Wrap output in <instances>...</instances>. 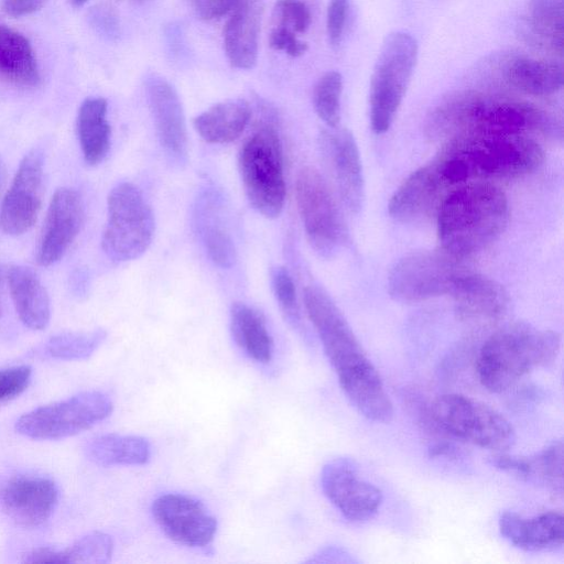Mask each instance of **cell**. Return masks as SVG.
Masks as SVG:
<instances>
[{
    "label": "cell",
    "mask_w": 564,
    "mask_h": 564,
    "mask_svg": "<svg viewBox=\"0 0 564 564\" xmlns=\"http://www.w3.org/2000/svg\"><path fill=\"white\" fill-rule=\"evenodd\" d=\"M303 295L308 318L349 402L370 421L390 422L393 404L381 377L339 307L318 285L306 286Z\"/></svg>",
    "instance_id": "1"
},
{
    "label": "cell",
    "mask_w": 564,
    "mask_h": 564,
    "mask_svg": "<svg viewBox=\"0 0 564 564\" xmlns=\"http://www.w3.org/2000/svg\"><path fill=\"white\" fill-rule=\"evenodd\" d=\"M556 128L550 115L531 104L473 90L445 98L426 121L429 137L437 141L470 134H550Z\"/></svg>",
    "instance_id": "2"
},
{
    "label": "cell",
    "mask_w": 564,
    "mask_h": 564,
    "mask_svg": "<svg viewBox=\"0 0 564 564\" xmlns=\"http://www.w3.org/2000/svg\"><path fill=\"white\" fill-rule=\"evenodd\" d=\"M543 160L541 145L525 134H470L446 141L431 163L452 188L476 180L523 176Z\"/></svg>",
    "instance_id": "3"
},
{
    "label": "cell",
    "mask_w": 564,
    "mask_h": 564,
    "mask_svg": "<svg viewBox=\"0 0 564 564\" xmlns=\"http://www.w3.org/2000/svg\"><path fill=\"white\" fill-rule=\"evenodd\" d=\"M509 204L496 185L470 182L453 188L437 209L442 249L464 259L491 245L505 230Z\"/></svg>",
    "instance_id": "4"
},
{
    "label": "cell",
    "mask_w": 564,
    "mask_h": 564,
    "mask_svg": "<svg viewBox=\"0 0 564 564\" xmlns=\"http://www.w3.org/2000/svg\"><path fill=\"white\" fill-rule=\"evenodd\" d=\"M560 347L556 332L524 322L507 324L481 346L476 361L478 379L487 390L505 392L535 368L551 365Z\"/></svg>",
    "instance_id": "5"
},
{
    "label": "cell",
    "mask_w": 564,
    "mask_h": 564,
    "mask_svg": "<svg viewBox=\"0 0 564 564\" xmlns=\"http://www.w3.org/2000/svg\"><path fill=\"white\" fill-rule=\"evenodd\" d=\"M238 166L250 205L267 218L284 207L285 181L280 138L271 124H261L242 144Z\"/></svg>",
    "instance_id": "6"
},
{
    "label": "cell",
    "mask_w": 564,
    "mask_h": 564,
    "mask_svg": "<svg viewBox=\"0 0 564 564\" xmlns=\"http://www.w3.org/2000/svg\"><path fill=\"white\" fill-rule=\"evenodd\" d=\"M417 53V42L410 33L395 31L383 40L369 88L370 122L376 133H384L391 127L413 75Z\"/></svg>",
    "instance_id": "7"
},
{
    "label": "cell",
    "mask_w": 564,
    "mask_h": 564,
    "mask_svg": "<svg viewBox=\"0 0 564 564\" xmlns=\"http://www.w3.org/2000/svg\"><path fill=\"white\" fill-rule=\"evenodd\" d=\"M429 413L440 430L482 448L500 453L516 442L512 424L496 409L470 397L442 394L432 401Z\"/></svg>",
    "instance_id": "8"
},
{
    "label": "cell",
    "mask_w": 564,
    "mask_h": 564,
    "mask_svg": "<svg viewBox=\"0 0 564 564\" xmlns=\"http://www.w3.org/2000/svg\"><path fill=\"white\" fill-rule=\"evenodd\" d=\"M107 224L101 247L117 262L141 257L150 247L155 221L140 189L131 183L117 184L107 198Z\"/></svg>",
    "instance_id": "9"
},
{
    "label": "cell",
    "mask_w": 564,
    "mask_h": 564,
    "mask_svg": "<svg viewBox=\"0 0 564 564\" xmlns=\"http://www.w3.org/2000/svg\"><path fill=\"white\" fill-rule=\"evenodd\" d=\"M111 399L101 391H84L34 409L15 423V431L34 440H59L86 431L108 417Z\"/></svg>",
    "instance_id": "10"
},
{
    "label": "cell",
    "mask_w": 564,
    "mask_h": 564,
    "mask_svg": "<svg viewBox=\"0 0 564 564\" xmlns=\"http://www.w3.org/2000/svg\"><path fill=\"white\" fill-rule=\"evenodd\" d=\"M295 195L310 245L321 257H334L346 243L348 232L324 177L314 167L302 169Z\"/></svg>",
    "instance_id": "11"
},
{
    "label": "cell",
    "mask_w": 564,
    "mask_h": 564,
    "mask_svg": "<svg viewBox=\"0 0 564 564\" xmlns=\"http://www.w3.org/2000/svg\"><path fill=\"white\" fill-rule=\"evenodd\" d=\"M460 260L444 250L410 253L392 268L388 280L389 293L400 302L451 295L468 269Z\"/></svg>",
    "instance_id": "12"
},
{
    "label": "cell",
    "mask_w": 564,
    "mask_h": 564,
    "mask_svg": "<svg viewBox=\"0 0 564 564\" xmlns=\"http://www.w3.org/2000/svg\"><path fill=\"white\" fill-rule=\"evenodd\" d=\"M151 513L174 543L205 552L212 547L217 520L202 501L183 494H164L153 500Z\"/></svg>",
    "instance_id": "13"
},
{
    "label": "cell",
    "mask_w": 564,
    "mask_h": 564,
    "mask_svg": "<svg viewBox=\"0 0 564 564\" xmlns=\"http://www.w3.org/2000/svg\"><path fill=\"white\" fill-rule=\"evenodd\" d=\"M321 487L343 517L352 522L371 519L382 503V491L362 479L356 462L348 457L333 458L323 466Z\"/></svg>",
    "instance_id": "14"
},
{
    "label": "cell",
    "mask_w": 564,
    "mask_h": 564,
    "mask_svg": "<svg viewBox=\"0 0 564 564\" xmlns=\"http://www.w3.org/2000/svg\"><path fill=\"white\" fill-rule=\"evenodd\" d=\"M43 152L33 148L21 160L0 205V229L20 236L36 221L43 194Z\"/></svg>",
    "instance_id": "15"
},
{
    "label": "cell",
    "mask_w": 564,
    "mask_h": 564,
    "mask_svg": "<svg viewBox=\"0 0 564 564\" xmlns=\"http://www.w3.org/2000/svg\"><path fill=\"white\" fill-rule=\"evenodd\" d=\"M84 203L80 194L70 187H61L53 194L41 231L36 262L48 267L59 261L80 231Z\"/></svg>",
    "instance_id": "16"
},
{
    "label": "cell",
    "mask_w": 564,
    "mask_h": 564,
    "mask_svg": "<svg viewBox=\"0 0 564 564\" xmlns=\"http://www.w3.org/2000/svg\"><path fill=\"white\" fill-rule=\"evenodd\" d=\"M57 503L58 488L44 476H14L0 488L2 511L21 527L41 525L50 519Z\"/></svg>",
    "instance_id": "17"
},
{
    "label": "cell",
    "mask_w": 564,
    "mask_h": 564,
    "mask_svg": "<svg viewBox=\"0 0 564 564\" xmlns=\"http://www.w3.org/2000/svg\"><path fill=\"white\" fill-rule=\"evenodd\" d=\"M148 100L161 147L171 161L187 158V130L180 97L164 78L153 76L147 83Z\"/></svg>",
    "instance_id": "18"
},
{
    "label": "cell",
    "mask_w": 564,
    "mask_h": 564,
    "mask_svg": "<svg viewBox=\"0 0 564 564\" xmlns=\"http://www.w3.org/2000/svg\"><path fill=\"white\" fill-rule=\"evenodd\" d=\"M322 134V147L330 162L338 192L346 208L358 213L364 200V177L358 147L346 129L329 128Z\"/></svg>",
    "instance_id": "19"
},
{
    "label": "cell",
    "mask_w": 564,
    "mask_h": 564,
    "mask_svg": "<svg viewBox=\"0 0 564 564\" xmlns=\"http://www.w3.org/2000/svg\"><path fill=\"white\" fill-rule=\"evenodd\" d=\"M449 193L436 170L429 163L414 171L392 195L388 209L395 220L413 223L438 209Z\"/></svg>",
    "instance_id": "20"
},
{
    "label": "cell",
    "mask_w": 564,
    "mask_h": 564,
    "mask_svg": "<svg viewBox=\"0 0 564 564\" xmlns=\"http://www.w3.org/2000/svg\"><path fill=\"white\" fill-rule=\"evenodd\" d=\"M499 530L512 545L528 552L553 551L564 542V518L556 511L532 518L506 511L499 518Z\"/></svg>",
    "instance_id": "21"
},
{
    "label": "cell",
    "mask_w": 564,
    "mask_h": 564,
    "mask_svg": "<svg viewBox=\"0 0 564 564\" xmlns=\"http://www.w3.org/2000/svg\"><path fill=\"white\" fill-rule=\"evenodd\" d=\"M451 296L459 315L471 321L496 319L508 305V294L499 283L469 269L458 279Z\"/></svg>",
    "instance_id": "22"
},
{
    "label": "cell",
    "mask_w": 564,
    "mask_h": 564,
    "mask_svg": "<svg viewBox=\"0 0 564 564\" xmlns=\"http://www.w3.org/2000/svg\"><path fill=\"white\" fill-rule=\"evenodd\" d=\"M261 12L257 0H241L225 25L224 48L238 69H251L257 64Z\"/></svg>",
    "instance_id": "23"
},
{
    "label": "cell",
    "mask_w": 564,
    "mask_h": 564,
    "mask_svg": "<svg viewBox=\"0 0 564 564\" xmlns=\"http://www.w3.org/2000/svg\"><path fill=\"white\" fill-rule=\"evenodd\" d=\"M8 284L21 322L33 330L46 328L51 318V303L37 274L29 267L15 264L8 271Z\"/></svg>",
    "instance_id": "24"
},
{
    "label": "cell",
    "mask_w": 564,
    "mask_h": 564,
    "mask_svg": "<svg viewBox=\"0 0 564 564\" xmlns=\"http://www.w3.org/2000/svg\"><path fill=\"white\" fill-rule=\"evenodd\" d=\"M492 464L505 471L521 478L536 480L562 492L563 485V442L556 441L530 457L513 456L500 452L492 456Z\"/></svg>",
    "instance_id": "25"
},
{
    "label": "cell",
    "mask_w": 564,
    "mask_h": 564,
    "mask_svg": "<svg viewBox=\"0 0 564 564\" xmlns=\"http://www.w3.org/2000/svg\"><path fill=\"white\" fill-rule=\"evenodd\" d=\"M251 116L249 104L243 99L220 101L193 120L199 137L213 144L230 143L238 139Z\"/></svg>",
    "instance_id": "26"
},
{
    "label": "cell",
    "mask_w": 564,
    "mask_h": 564,
    "mask_svg": "<svg viewBox=\"0 0 564 564\" xmlns=\"http://www.w3.org/2000/svg\"><path fill=\"white\" fill-rule=\"evenodd\" d=\"M230 332L237 346L250 359L262 365L272 360L273 338L259 311L242 302L234 303L230 308Z\"/></svg>",
    "instance_id": "27"
},
{
    "label": "cell",
    "mask_w": 564,
    "mask_h": 564,
    "mask_svg": "<svg viewBox=\"0 0 564 564\" xmlns=\"http://www.w3.org/2000/svg\"><path fill=\"white\" fill-rule=\"evenodd\" d=\"M107 101L101 97L85 99L77 115V135L84 160L89 165L104 161L110 149L111 128Z\"/></svg>",
    "instance_id": "28"
},
{
    "label": "cell",
    "mask_w": 564,
    "mask_h": 564,
    "mask_svg": "<svg viewBox=\"0 0 564 564\" xmlns=\"http://www.w3.org/2000/svg\"><path fill=\"white\" fill-rule=\"evenodd\" d=\"M506 80L516 89L531 96H550L563 86V67L556 62L520 56L510 61Z\"/></svg>",
    "instance_id": "29"
},
{
    "label": "cell",
    "mask_w": 564,
    "mask_h": 564,
    "mask_svg": "<svg viewBox=\"0 0 564 564\" xmlns=\"http://www.w3.org/2000/svg\"><path fill=\"white\" fill-rule=\"evenodd\" d=\"M89 460L100 466L144 465L151 458L150 442L138 435L102 434L85 445Z\"/></svg>",
    "instance_id": "30"
},
{
    "label": "cell",
    "mask_w": 564,
    "mask_h": 564,
    "mask_svg": "<svg viewBox=\"0 0 564 564\" xmlns=\"http://www.w3.org/2000/svg\"><path fill=\"white\" fill-rule=\"evenodd\" d=\"M0 75L21 86H36L40 82L30 42L7 25H0Z\"/></svg>",
    "instance_id": "31"
},
{
    "label": "cell",
    "mask_w": 564,
    "mask_h": 564,
    "mask_svg": "<svg viewBox=\"0 0 564 564\" xmlns=\"http://www.w3.org/2000/svg\"><path fill=\"white\" fill-rule=\"evenodd\" d=\"M213 197H205L197 212V224L203 243L212 261L220 268H230L236 260L232 238L219 216Z\"/></svg>",
    "instance_id": "32"
},
{
    "label": "cell",
    "mask_w": 564,
    "mask_h": 564,
    "mask_svg": "<svg viewBox=\"0 0 564 564\" xmlns=\"http://www.w3.org/2000/svg\"><path fill=\"white\" fill-rule=\"evenodd\" d=\"M563 0H530L529 23L533 33L560 54L563 48Z\"/></svg>",
    "instance_id": "33"
},
{
    "label": "cell",
    "mask_w": 564,
    "mask_h": 564,
    "mask_svg": "<svg viewBox=\"0 0 564 564\" xmlns=\"http://www.w3.org/2000/svg\"><path fill=\"white\" fill-rule=\"evenodd\" d=\"M106 336L104 329L58 334L45 343L43 354L59 360L87 359L99 348Z\"/></svg>",
    "instance_id": "34"
},
{
    "label": "cell",
    "mask_w": 564,
    "mask_h": 564,
    "mask_svg": "<svg viewBox=\"0 0 564 564\" xmlns=\"http://www.w3.org/2000/svg\"><path fill=\"white\" fill-rule=\"evenodd\" d=\"M341 91L343 77L337 70L325 73L314 87V109L328 128L339 126Z\"/></svg>",
    "instance_id": "35"
},
{
    "label": "cell",
    "mask_w": 564,
    "mask_h": 564,
    "mask_svg": "<svg viewBox=\"0 0 564 564\" xmlns=\"http://www.w3.org/2000/svg\"><path fill=\"white\" fill-rule=\"evenodd\" d=\"M113 553V541L105 532L94 531L63 550L65 563H108Z\"/></svg>",
    "instance_id": "36"
},
{
    "label": "cell",
    "mask_w": 564,
    "mask_h": 564,
    "mask_svg": "<svg viewBox=\"0 0 564 564\" xmlns=\"http://www.w3.org/2000/svg\"><path fill=\"white\" fill-rule=\"evenodd\" d=\"M311 22V11L302 0H278L275 2L273 24L282 25L295 33H304Z\"/></svg>",
    "instance_id": "37"
},
{
    "label": "cell",
    "mask_w": 564,
    "mask_h": 564,
    "mask_svg": "<svg viewBox=\"0 0 564 564\" xmlns=\"http://www.w3.org/2000/svg\"><path fill=\"white\" fill-rule=\"evenodd\" d=\"M272 288L276 301L288 321L297 326L300 324V314L295 285L291 274L285 268L279 267L274 269L272 273Z\"/></svg>",
    "instance_id": "38"
},
{
    "label": "cell",
    "mask_w": 564,
    "mask_h": 564,
    "mask_svg": "<svg viewBox=\"0 0 564 564\" xmlns=\"http://www.w3.org/2000/svg\"><path fill=\"white\" fill-rule=\"evenodd\" d=\"M32 368L26 365L0 369V402L21 394L30 384Z\"/></svg>",
    "instance_id": "39"
},
{
    "label": "cell",
    "mask_w": 564,
    "mask_h": 564,
    "mask_svg": "<svg viewBox=\"0 0 564 564\" xmlns=\"http://www.w3.org/2000/svg\"><path fill=\"white\" fill-rule=\"evenodd\" d=\"M349 0H329L327 7L326 29L329 43L337 47L343 39L347 22Z\"/></svg>",
    "instance_id": "40"
},
{
    "label": "cell",
    "mask_w": 564,
    "mask_h": 564,
    "mask_svg": "<svg viewBox=\"0 0 564 564\" xmlns=\"http://www.w3.org/2000/svg\"><path fill=\"white\" fill-rule=\"evenodd\" d=\"M269 44L276 51H284L292 57L303 55L307 48V43L297 39L296 33L282 25L273 24L269 35Z\"/></svg>",
    "instance_id": "41"
},
{
    "label": "cell",
    "mask_w": 564,
    "mask_h": 564,
    "mask_svg": "<svg viewBox=\"0 0 564 564\" xmlns=\"http://www.w3.org/2000/svg\"><path fill=\"white\" fill-rule=\"evenodd\" d=\"M197 14L205 20L218 19L235 9L241 0H192Z\"/></svg>",
    "instance_id": "42"
},
{
    "label": "cell",
    "mask_w": 564,
    "mask_h": 564,
    "mask_svg": "<svg viewBox=\"0 0 564 564\" xmlns=\"http://www.w3.org/2000/svg\"><path fill=\"white\" fill-rule=\"evenodd\" d=\"M46 0H3V10L7 14L19 18L40 10Z\"/></svg>",
    "instance_id": "43"
},
{
    "label": "cell",
    "mask_w": 564,
    "mask_h": 564,
    "mask_svg": "<svg viewBox=\"0 0 564 564\" xmlns=\"http://www.w3.org/2000/svg\"><path fill=\"white\" fill-rule=\"evenodd\" d=\"M25 563H65L63 551L48 546L31 550L24 555Z\"/></svg>",
    "instance_id": "44"
},
{
    "label": "cell",
    "mask_w": 564,
    "mask_h": 564,
    "mask_svg": "<svg viewBox=\"0 0 564 564\" xmlns=\"http://www.w3.org/2000/svg\"><path fill=\"white\" fill-rule=\"evenodd\" d=\"M88 0H72V2L75 4V6H82L84 4L85 2H87Z\"/></svg>",
    "instance_id": "45"
},
{
    "label": "cell",
    "mask_w": 564,
    "mask_h": 564,
    "mask_svg": "<svg viewBox=\"0 0 564 564\" xmlns=\"http://www.w3.org/2000/svg\"><path fill=\"white\" fill-rule=\"evenodd\" d=\"M1 285H2V273L0 269V317H1Z\"/></svg>",
    "instance_id": "46"
}]
</instances>
